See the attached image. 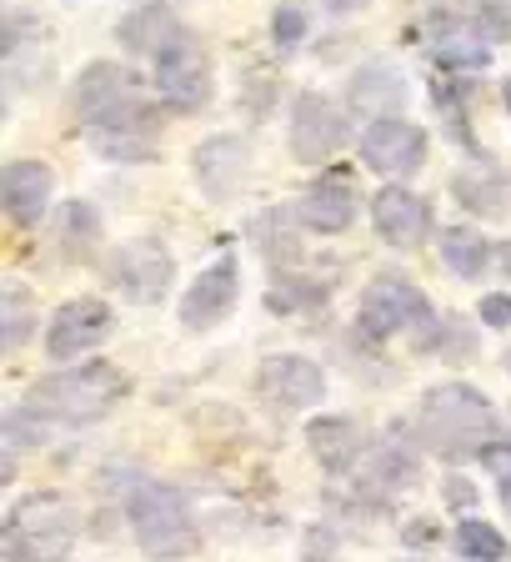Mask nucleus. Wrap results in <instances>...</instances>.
<instances>
[{"label": "nucleus", "instance_id": "36", "mask_svg": "<svg viewBox=\"0 0 511 562\" xmlns=\"http://www.w3.org/2000/svg\"><path fill=\"white\" fill-rule=\"evenodd\" d=\"M326 15H356V11H366L372 0H316Z\"/></svg>", "mask_w": 511, "mask_h": 562}, {"label": "nucleus", "instance_id": "2", "mask_svg": "<svg viewBox=\"0 0 511 562\" xmlns=\"http://www.w3.org/2000/svg\"><path fill=\"white\" fill-rule=\"evenodd\" d=\"M126 392H130V376L116 362L95 357V362H76L41 376L25 392V407L41 412L50 427H91V422L111 417L126 402Z\"/></svg>", "mask_w": 511, "mask_h": 562}, {"label": "nucleus", "instance_id": "17", "mask_svg": "<svg viewBox=\"0 0 511 562\" xmlns=\"http://www.w3.org/2000/svg\"><path fill=\"white\" fill-rule=\"evenodd\" d=\"M361 211V191L351 181V171H321L311 187L302 191L296 201V216H302L306 232H321V236H341Z\"/></svg>", "mask_w": 511, "mask_h": 562}, {"label": "nucleus", "instance_id": "1", "mask_svg": "<svg viewBox=\"0 0 511 562\" xmlns=\"http://www.w3.org/2000/svg\"><path fill=\"white\" fill-rule=\"evenodd\" d=\"M417 442L446 462H481L491 442H501V412L472 382H442L417 402Z\"/></svg>", "mask_w": 511, "mask_h": 562}, {"label": "nucleus", "instance_id": "16", "mask_svg": "<svg viewBox=\"0 0 511 562\" xmlns=\"http://www.w3.org/2000/svg\"><path fill=\"white\" fill-rule=\"evenodd\" d=\"M50 196H56V171L46 161H35V156L5 161V171H0V206H5L11 226L35 232V226L46 222Z\"/></svg>", "mask_w": 511, "mask_h": 562}, {"label": "nucleus", "instance_id": "30", "mask_svg": "<svg viewBox=\"0 0 511 562\" xmlns=\"http://www.w3.org/2000/svg\"><path fill=\"white\" fill-rule=\"evenodd\" d=\"M35 296L25 292L21 281H5V292H0V347L5 351H21L35 331Z\"/></svg>", "mask_w": 511, "mask_h": 562}, {"label": "nucleus", "instance_id": "31", "mask_svg": "<svg viewBox=\"0 0 511 562\" xmlns=\"http://www.w3.org/2000/svg\"><path fill=\"white\" fill-rule=\"evenodd\" d=\"M452 5L472 21V31L487 46H507L511 41V0H452Z\"/></svg>", "mask_w": 511, "mask_h": 562}, {"label": "nucleus", "instance_id": "11", "mask_svg": "<svg viewBox=\"0 0 511 562\" xmlns=\"http://www.w3.org/2000/svg\"><path fill=\"white\" fill-rule=\"evenodd\" d=\"M116 331V312L105 296H70L46 322V357L50 362H81Z\"/></svg>", "mask_w": 511, "mask_h": 562}, {"label": "nucleus", "instance_id": "8", "mask_svg": "<svg viewBox=\"0 0 511 562\" xmlns=\"http://www.w3.org/2000/svg\"><path fill=\"white\" fill-rule=\"evenodd\" d=\"M105 286L121 292V302L130 306H156L171 296L175 286V257L171 246L156 241V236H136V241L116 246L105 257Z\"/></svg>", "mask_w": 511, "mask_h": 562}, {"label": "nucleus", "instance_id": "5", "mask_svg": "<svg viewBox=\"0 0 511 562\" xmlns=\"http://www.w3.org/2000/svg\"><path fill=\"white\" fill-rule=\"evenodd\" d=\"M431 322H436V306L407 271H376L356 302V337L372 347H386L396 337L417 341Z\"/></svg>", "mask_w": 511, "mask_h": 562}, {"label": "nucleus", "instance_id": "9", "mask_svg": "<svg viewBox=\"0 0 511 562\" xmlns=\"http://www.w3.org/2000/svg\"><path fill=\"white\" fill-rule=\"evenodd\" d=\"M286 146L291 161L302 166H326L331 156H341L351 146V121L326 91H302L291 101V121H286Z\"/></svg>", "mask_w": 511, "mask_h": 562}, {"label": "nucleus", "instance_id": "15", "mask_svg": "<svg viewBox=\"0 0 511 562\" xmlns=\"http://www.w3.org/2000/svg\"><path fill=\"white\" fill-rule=\"evenodd\" d=\"M372 226L386 246L417 251V246L431 236V226H436V211H431V201L421 196V191L401 187V181H386V187L372 196Z\"/></svg>", "mask_w": 511, "mask_h": 562}, {"label": "nucleus", "instance_id": "7", "mask_svg": "<svg viewBox=\"0 0 511 562\" xmlns=\"http://www.w3.org/2000/svg\"><path fill=\"white\" fill-rule=\"evenodd\" d=\"M151 91L171 116H196V111L211 105V95H216V70H211V50L201 46L196 31H181L171 46L156 56Z\"/></svg>", "mask_w": 511, "mask_h": 562}, {"label": "nucleus", "instance_id": "38", "mask_svg": "<svg viewBox=\"0 0 511 562\" xmlns=\"http://www.w3.org/2000/svg\"><path fill=\"white\" fill-rule=\"evenodd\" d=\"M497 261H501V271L511 277V241H501V246H497Z\"/></svg>", "mask_w": 511, "mask_h": 562}, {"label": "nucleus", "instance_id": "14", "mask_svg": "<svg viewBox=\"0 0 511 562\" xmlns=\"http://www.w3.org/2000/svg\"><path fill=\"white\" fill-rule=\"evenodd\" d=\"M191 176H196L201 196L216 201V206H226V201H236L246 191V176H251V146H246L241 136H231V131L206 136L196 151H191Z\"/></svg>", "mask_w": 511, "mask_h": 562}, {"label": "nucleus", "instance_id": "24", "mask_svg": "<svg viewBox=\"0 0 511 562\" xmlns=\"http://www.w3.org/2000/svg\"><path fill=\"white\" fill-rule=\"evenodd\" d=\"M296 206H266L261 216H251V241L256 251L271 261L276 271H291V261H302V236H296Z\"/></svg>", "mask_w": 511, "mask_h": 562}, {"label": "nucleus", "instance_id": "13", "mask_svg": "<svg viewBox=\"0 0 511 562\" xmlns=\"http://www.w3.org/2000/svg\"><path fill=\"white\" fill-rule=\"evenodd\" d=\"M256 392L276 412H311L326 397V372L302 351H276L256 367Z\"/></svg>", "mask_w": 511, "mask_h": 562}, {"label": "nucleus", "instance_id": "6", "mask_svg": "<svg viewBox=\"0 0 511 562\" xmlns=\"http://www.w3.org/2000/svg\"><path fill=\"white\" fill-rule=\"evenodd\" d=\"M161 111H166L161 101H151L146 91H130L105 116L81 126V136L91 140V151L101 161H156V151H161Z\"/></svg>", "mask_w": 511, "mask_h": 562}, {"label": "nucleus", "instance_id": "39", "mask_svg": "<svg viewBox=\"0 0 511 562\" xmlns=\"http://www.w3.org/2000/svg\"><path fill=\"white\" fill-rule=\"evenodd\" d=\"M497 492H501V507L511 513V477H501V482H497Z\"/></svg>", "mask_w": 511, "mask_h": 562}, {"label": "nucleus", "instance_id": "40", "mask_svg": "<svg viewBox=\"0 0 511 562\" xmlns=\"http://www.w3.org/2000/svg\"><path fill=\"white\" fill-rule=\"evenodd\" d=\"M501 105H507V116H511V76L501 81Z\"/></svg>", "mask_w": 511, "mask_h": 562}, {"label": "nucleus", "instance_id": "23", "mask_svg": "<svg viewBox=\"0 0 511 562\" xmlns=\"http://www.w3.org/2000/svg\"><path fill=\"white\" fill-rule=\"evenodd\" d=\"M181 31H191L181 15L171 11V5H161V0H151V5H140V11H130L126 21L116 25V35H121V46L130 50V56H161L166 46H171Z\"/></svg>", "mask_w": 511, "mask_h": 562}, {"label": "nucleus", "instance_id": "34", "mask_svg": "<svg viewBox=\"0 0 511 562\" xmlns=\"http://www.w3.org/2000/svg\"><path fill=\"white\" fill-rule=\"evenodd\" d=\"M477 316H481V327L511 331V292H487L481 306H477Z\"/></svg>", "mask_w": 511, "mask_h": 562}, {"label": "nucleus", "instance_id": "4", "mask_svg": "<svg viewBox=\"0 0 511 562\" xmlns=\"http://www.w3.org/2000/svg\"><path fill=\"white\" fill-rule=\"evenodd\" d=\"M81 513L66 492H31L5 513L0 527V552L5 562H60L76 548Z\"/></svg>", "mask_w": 511, "mask_h": 562}, {"label": "nucleus", "instance_id": "26", "mask_svg": "<svg viewBox=\"0 0 511 562\" xmlns=\"http://www.w3.org/2000/svg\"><path fill=\"white\" fill-rule=\"evenodd\" d=\"M442 261L456 281H481L497 261V246L481 236V226H442Z\"/></svg>", "mask_w": 511, "mask_h": 562}, {"label": "nucleus", "instance_id": "20", "mask_svg": "<svg viewBox=\"0 0 511 562\" xmlns=\"http://www.w3.org/2000/svg\"><path fill=\"white\" fill-rule=\"evenodd\" d=\"M452 196L466 216L501 222V216H511V176L501 171L491 156H472V161L452 176Z\"/></svg>", "mask_w": 511, "mask_h": 562}, {"label": "nucleus", "instance_id": "19", "mask_svg": "<svg viewBox=\"0 0 511 562\" xmlns=\"http://www.w3.org/2000/svg\"><path fill=\"white\" fill-rule=\"evenodd\" d=\"M306 447H311V457L321 462V472H331V477H347V472H356L361 462H366V452H372V437H366V427H361L356 417H341V412H331V417L306 422Z\"/></svg>", "mask_w": 511, "mask_h": 562}, {"label": "nucleus", "instance_id": "3", "mask_svg": "<svg viewBox=\"0 0 511 562\" xmlns=\"http://www.w3.org/2000/svg\"><path fill=\"white\" fill-rule=\"evenodd\" d=\"M126 522H130V538L146 558L156 562H175V558H191L201 548V527L196 513H191V497L175 482L161 477H136L126 487Z\"/></svg>", "mask_w": 511, "mask_h": 562}, {"label": "nucleus", "instance_id": "12", "mask_svg": "<svg viewBox=\"0 0 511 562\" xmlns=\"http://www.w3.org/2000/svg\"><path fill=\"white\" fill-rule=\"evenodd\" d=\"M241 302V257L222 251V257L201 267V277L181 296V327L186 331H216Z\"/></svg>", "mask_w": 511, "mask_h": 562}, {"label": "nucleus", "instance_id": "22", "mask_svg": "<svg viewBox=\"0 0 511 562\" xmlns=\"http://www.w3.org/2000/svg\"><path fill=\"white\" fill-rule=\"evenodd\" d=\"M347 105L356 116H372V121L401 116V105H407V76H401L391 60H366L347 81Z\"/></svg>", "mask_w": 511, "mask_h": 562}, {"label": "nucleus", "instance_id": "10", "mask_svg": "<svg viewBox=\"0 0 511 562\" xmlns=\"http://www.w3.org/2000/svg\"><path fill=\"white\" fill-rule=\"evenodd\" d=\"M356 151H361V166L386 181H401L407 187L411 176L427 166L431 156V140L417 121L407 116H386V121H366V131L356 136Z\"/></svg>", "mask_w": 511, "mask_h": 562}, {"label": "nucleus", "instance_id": "28", "mask_svg": "<svg viewBox=\"0 0 511 562\" xmlns=\"http://www.w3.org/2000/svg\"><path fill=\"white\" fill-rule=\"evenodd\" d=\"M411 347L421 351V357H442V362H466L472 351H477V337H472V327H466L462 316H452V312H436V322H431L427 331H421Z\"/></svg>", "mask_w": 511, "mask_h": 562}, {"label": "nucleus", "instance_id": "25", "mask_svg": "<svg viewBox=\"0 0 511 562\" xmlns=\"http://www.w3.org/2000/svg\"><path fill=\"white\" fill-rule=\"evenodd\" d=\"M101 211L91 206V201H66L56 216V246H60V257L66 261H95V251H101Z\"/></svg>", "mask_w": 511, "mask_h": 562}, {"label": "nucleus", "instance_id": "37", "mask_svg": "<svg viewBox=\"0 0 511 562\" xmlns=\"http://www.w3.org/2000/svg\"><path fill=\"white\" fill-rule=\"evenodd\" d=\"M431 538H436V527H431V522H411L407 527V542H411V548H431Z\"/></svg>", "mask_w": 511, "mask_h": 562}, {"label": "nucleus", "instance_id": "21", "mask_svg": "<svg viewBox=\"0 0 511 562\" xmlns=\"http://www.w3.org/2000/svg\"><path fill=\"white\" fill-rule=\"evenodd\" d=\"M130 91H140L130 66H121V60H91V66L76 76V86H70V116H76V126H91L95 116H105V111L116 101H126Z\"/></svg>", "mask_w": 511, "mask_h": 562}, {"label": "nucleus", "instance_id": "29", "mask_svg": "<svg viewBox=\"0 0 511 562\" xmlns=\"http://www.w3.org/2000/svg\"><path fill=\"white\" fill-rule=\"evenodd\" d=\"M452 548L462 552L466 562H507L511 558V542L501 527H491L487 517H462L452 532Z\"/></svg>", "mask_w": 511, "mask_h": 562}, {"label": "nucleus", "instance_id": "35", "mask_svg": "<svg viewBox=\"0 0 511 562\" xmlns=\"http://www.w3.org/2000/svg\"><path fill=\"white\" fill-rule=\"evenodd\" d=\"M446 503H452V507H472V503H477V487H472L466 477H446Z\"/></svg>", "mask_w": 511, "mask_h": 562}, {"label": "nucleus", "instance_id": "32", "mask_svg": "<svg viewBox=\"0 0 511 562\" xmlns=\"http://www.w3.org/2000/svg\"><path fill=\"white\" fill-rule=\"evenodd\" d=\"M0 437H5V457H21V452H31V447H46L50 442V422L21 402V407L5 412V422H0Z\"/></svg>", "mask_w": 511, "mask_h": 562}, {"label": "nucleus", "instance_id": "18", "mask_svg": "<svg viewBox=\"0 0 511 562\" xmlns=\"http://www.w3.org/2000/svg\"><path fill=\"white\" fill-rule=\"evenodd\" d=\"M421 477V452L407 442V437H386L366 452V462L356 468V492L361 497H372V503H391L396 492L417 487Z\"/></svg>", "mask_w": 511, "mask_h": 562}, {"label": "nucleus", "instance_id": "33", "mask_svg": "<svg viewBox=\"0 0 511 562\" xmlns=\"http://www.w3.org/2000/svg\"><path fill=\"white\" fill-rule=\"evenodd\" d=\"M271 35H276V46H302L306 35H311V11H306L302 0H281L276 11H271Z\"/></svg>", "mask_w": 511, "mask_h": 562}, {"label": "nucleus", "instance_id": "27", "mask_svg": "<svg viewBox=\"0 0 511 562\" xmlns=\"http://www.w3.org/2000/svg\"><path fill=\"white\" fill-rule=\"evenodd\" d=\"M326 302H331V286H326V281L302 277V271H276V277H271V292H266L271 316H316Z\"/></svg>", "mask_w": 511, "mask_h": 562}]
</instances>
